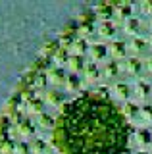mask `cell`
<instances>
[{
  "label": "cell",
  "instance_id": "1",
  "mask_svg": "<svg viewBox=\"0 0 152 154\" xmlns=\"http://www.w3.org/2000/svg\"><path fill=\"white\" fill-rule=\"evenodd\" d=\"M0 154H152V2L85 8L50 37L0 110Z\"/></svg>",
  "mask_w": 152,
  "mask_h": 154
}]
</instances>
